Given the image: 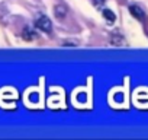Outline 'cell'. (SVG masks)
<instances>
[{
    "mask_svg": "<svg viewBox=\"0 0 148 140\" xmlns=\"http://www.w3.org/2000/svg\"><path fill=\"white\" fill-rule=\"evenodd\" d=\"M35 26L44 32H51L52 29V25H51V21L47 18V16H41L36 22H35Z\"/></svg>",
    "mask_w": 148,
    "mask_h": 140,
    "instance_id": "6da1fadb",
    "label": "cell"
},
{
    "mask_svg": "<svg viewBox=\"0 0 148 140\" xmlns=\"http://www.w3.org/2000/svg\"><path fill=\"white\" fill-rule=\"evenodd\" d=\"M129 12H131L132 16H135L136 19H144V16H145V12H144L139 6H136V5L129 6Z\"/></svg>",
    "mask_w": 148,
    "mask_h": 140,
    "instance_id": "7a4b0ae2",
    "label": "cell"
},
{
    "mask_svg": "<svg viewBox=\"0 0 148 140\" xmlns=\"http://www.w3.org/2000/svg\"><path fill=\"white\" fill-rule=\"evenodd\" d=\"M36 35H38V34H36L34 29H31V28H25L23 32H22V38H23L25 41H32V40L36 38Z\"/></svg>",
    "mask_w": 148,
    "mask_h": 140,
    "instance_id": "3957f363",
    "label": "cell"
},
{
    "mask_svg": "<svg viewBox=\"0 0 148 140\" xmlns=\"http://www.w3.org/2000/svg\"><path fill=\"white\" fill-rule=\"evenodd\" d=\"M103 18L108 19V22H110V24L116 21V16H115V13L110 9H103Z\"/></svg>",
    "mask_w": 148,
    "mask_h": 140,
    "instance_id": "277c9868",
    "label": "cell"
},
{
    "mask_svg": "<svg viewBox=\"0 0 148 140\" xmlns=\"http://www.w3.org/2000/svg\"><path fill=\"white\" fill-rule=\"evenodd\" d=\"M55 15H57V18H64L67 15V8L65 6H55Z\"/></svg>",
    "mask_w": 148,
    "mask_h": 140,
    "instance_id": "5b68a950",
    "label": "cell"
}]
</instances>
